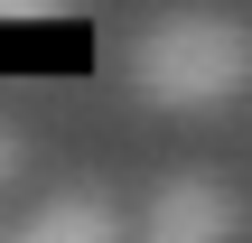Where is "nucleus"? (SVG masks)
<instances>
[{"mask_svg":"<svg viewBox=\"0 0 252 243\" xmlns=\"http://www.w3.org/2000/svg\"><path fill=\"white\" fill-rule=\"evenodd\" d=\"M19 234H28V243H112V234H122V206L94 197V187H65V197H47Z\"/></svg>","mask_w":252,"mask_h":243,"instance_id":"3","label":"nucleus"},{"mask_svg":"<svg viewBox=\"0 0 252 243\" xmlns=\"http://www.w3.org/2000/svg\"><path fill=\"white\" fill-rule=\"evenodd\" d=\"M140 234L150 243H224V234H243V206H234L224 178L178 169V178H159V197L140 206Z\"/></svg>","mask_w":252,"mask_h":243,"instance_id":"2","label":"nucleus"},{"mask_svg":"<svg viewBox=\"0 0 252 243\" xmlns=\"http://www.w3.org/2000/svg\"><path fill=\"white\" fill-rule=\"evenodd\" d=\"M75 0H0V19H65Z\"/></svg>","mask_w":252,"mask_h":243,"instance_id":"4","label":"nucleus"},{"mask_svg":"<svg viewBox=\"0 0 252 243\" xmlns=\"http://www.w3.org/2000/svg\"><path fill=\"white\" fill-rule=\"evenodd\" d=\"M122 66L159 112H224L252 94V28L224 9H168L131 37Z\"/></svg>","mask_w":252,"mask_h":243,"instance_id":"1","label":"nucleus"},{"mask_svg":"<svg viewBox=\"0 0 252 243\" xmlns=\"http://www.w3.org/2000/svg\"><path fill=\"white\" fill-rule=\"evenodd\" d=\"M9 150H19V140H9V131H0V169H9Z\"/></svg>","mask_w":252,"mask_h":243,"instance_id":"5","label":"nucleus"}]
</instances>
